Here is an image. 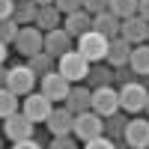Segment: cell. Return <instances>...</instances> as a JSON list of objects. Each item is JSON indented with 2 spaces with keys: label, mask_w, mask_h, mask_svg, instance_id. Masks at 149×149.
I'll return each instance as SVG.
<instances>
[{
  "label": "cell",
  "mask_w": 149,
  "mask_h": 149,
  "mask_svg": "<svg viewBox=\"0 0 149 149\" xmlns=\"http://www.w3.org/2000/svg\"><path fill=\"white\" fill-rule=\"evenodd\" d=\"M90 60H86L78 48H72V51H66L63 57L57 60V72L63 74L66 81H72V84H81V81H86V72H90Z\"/></svg>",
  "instance_id": "obj_1"
},
{
  "label": "cell",
  "mask_w": 149,
  "mask_h": 149,
  "mask_svg": "<svg viewBox=\"0 0 149 149\" xmlns=\"http://www.w3.org/2000/svg\"><path fill=\"white\" fill-rule=\"evenodd\" d=\"M72 134H74L81 143H86L90 137H95V134H104V116L95 113L93 107H90V110H81V113H74Z\"/></svg>",
  "instance_id": "obj_2"
},
{
  "label": "cell",
  "mask_w": 149,
  "mask_h": 149,
  "mask_svg": "<svg viewBox=\"0 0 149 149\" xmlns=\"http://www.w3.org/2000/svg\"><path fill=\"white\" fill-rule=\"evenodd\" d=\"M146 98H149V90L143 86V81H131V84L119 86V107L125 113H143Z\"/></svg>",
  "instance_id": "obj_3"
},
{
  "label": "cell",
  "mask_w": 149,
  "mask_h": 149,
  "mask_svg": "<svg viewBox=\"0 0 149 149\" xmlns=\"http://www.w3.org/2000/svg\"><path fill=\"white\" fill-rule=\"evenodd\" d=\"M15 51L24 54V57H33V54H39L45 51V30L42 27H36V24H24V27L18 30L15 36Z\"/></svg>",
  "instance_id": "obj_4"
},
{
  "label": "cell",
  "mask_w": 149,
  "mask_h": 149,
  "mask_svg": "<svg viewBox=\"0 0 149 149\" xmlns=\"http://www.w3.org/2000/svg\"><path fill=\"white\" fill-rule=\"evenodd\" d=\"M107 36H102L98 30H86L78 36V51L90 60V63H104V54H107Z\"/></svg>",
  "instance_id": "obj_5"
},
{
  "label": "cell",
  "mask_w": 149,
  "mask_h": 149,
  "mask_svg": "<svg viewBox=\"0 0 149 149\" xmlns=\"http://www.w3.org/2000/svg\"><path fill=\"white\" fill-rule=\"evenodd\" d=\"M93 110L102 116H110L119 110V86L113 84H104V86H95L93 90Z\"/></svg>",
  "instance_id": "obj_6"
},
{
  "label": "cell",
  "mask_w": 149,
  "mask_h": 149,
  "mask_svg": "<svg viewBox=\"0 0 149 149\" xmlns=\"http://www.w3.org/2000/svg\"><path fill=\"white\" fill-rule=\"evenodd\" d=\"M33 125H36V122L24 113V110H21V113L15 110V113H9L3 119V137L12 140V143L21 140V137H33Z\"/></svg>",
  "instance_id": "obj_7"
},
{
  "label": "cell",
  "mask_w": 149,
  "mask_h": 149,
  "mask_svg": "<svg viewBox=\"0 0 149 149\" xmlns=\"http://www.w3.org/2000/svg\"><path fill=\"white\" fill-rule=\"evenodd\" d=\"M51 110H54V102H51L42 90L24 95V113H27L33 122H45L48 116H51Z\"/></svg>",
  "instance_id": "obj_8"
},
{
  "label": "cell",
  "mask_w": 149,
  "mask_h": 149,
  "mask_svg": "<svg viewBox=\"0 0 149 149\" xmlns=\"http://www.w3.org/2000/svg\"><path fill=\"white\" fill-rule=\"evenodd\" d=\"M39 90L51 98V102H66V95L72 90V81H66L63 74L54 69V72H48L45 78H39Z\"/></svg>",
  "instance_id": "obj_9"
},
{
  "label": "cell",
  "mask_w": 149,
  "mask_h": 149,
  "mask_svg": "<svg viewBox=\"0 0 149 149\" xmlns=\"http://www.w3.org/2000/svg\"><path fill=\"white\" fill-rule=\"evenodd\" d=\"M36 74H33V69L30 66H9V81H6V86L12 93H18V95H27V93H33L36 90Z\"/></svg>",
  "instance_id": "obj_10"
},
{
  "label": "cell",
  "mask_w": 149,
  "mask_h": 149,
  "mask_svg": "<svg viewBox=\"0 0 149 149\" xmlns=\"http://www.w3.org/2000/svg\"><path fill=\"white\" fill-rule=\"evenodd\" d=\"M74 48V36L66 30V27H54V30H45V51L51 57H63L66 51Z\"/></svg>",
  "instance_id": "obj_11"
},
{
  "label": "cell",
  "mask_w": 149,
  "mask_h": 149,
  "mask_svg": "<svg viewBox=\"0 0 149 149\" xmlns=\"http://www.w3.org/2000/svg\"><path fill=\"white\" fill-rule=\"evenodd\" d=\"M119 36L131 45H140V42H149V21L143 15H128L122 18V27H119Z\"/></svg>",
  "instance_id": "obj_12"
},
{
  "label": "cell",
  "mask_w": 149,
  "mask_h": 149,
  "mask_svg": "<svg viewBox=\"0 0 149 149\" xmlns=\"http://www.w3.org/2000/svg\"><path fill=\"white\" fill-rule=\"evenodd\" d=\"M125 146H131V149H146L149 146V119L146 116H131L128 119Z\"/></svg>",
  "instance_id": "obj_13"
},
{
  "label": "cell",
  "mask_w": 149,
  "mask_h": 149,
  "mask_svg": "<svg viewBox=\"0 0 149 149\" xmlns=\"http://www.w3.org/2000/svg\"><path fill=\"white\" fill-rule=\"evenodd\" d=\"M125 128H128V113H125L122 107L116 110V113L104 116V134H107L116 146H125Z\"/></svg>",
  "instance_id": "obj_14"
},
{
  "label": "cell",
  "mask_w": 149,
  "mask_h": 149,
  "mask_svg": "<svg viewBox=\"0 0 149 149\" xmlns=\"http://www.w3.org/2000/svg\"><path fill=\"white\" fill-rule=\"evenodd\" d=\"M45 125L48 131H51V137L54 134H72V125H74V113L63 104V107H54L51 110V116L45 119Z\"/></svg>",
  "instance_id": "obj_15"
},
{
  "label": "cell",
  "mask_w": 149,
  "mask_h": 149,
  "mask_svg": "<svg viewBox=\"0 0 149 149\" xmlns=\"http://www.w3.org/2000/svg\"><path fill=\"white\" fill-rule=\"evenodd\" d=\"M119 27H122V18L113 15L110 9H102L93 15V30H98L102 36H107V39H113V36H119Z\"/></svg>",
  "instance_id": "obj_16"
},
{
  "label": "cell",
  "mask_w": 149,
  "mask_h": 149,
  "mask_svg": "<svg viewBox=\"0 0 149 149\" xmlns=\"http://www.w3.org/2000/svg\"><path fill=\"white\" fill-rule=\"evenodd\" d=\"M131 42H125L122 36H113V39L107 42V54H104V63L110 66H125L128 63V57H131Z\"/></svg>",
  "instance_id": "obj_17"
},
{
  "label": "cell",
  "mask_w": 149,
  "mask_h": 149,
  "mask_svg": "<svg viewBox=\"0 0 149 149\" xmlns=\"http://www.w3.org/2000/svg\"><path fill=\"white\" fill-rule=\"evenodd\" d=\"M63 27L78 39L81 33H86V30H93V12H86V9H74V12H69V15H63Z\"/></svg>",
  "instance_id": "obj_18"
},
{
  "label": "cell",
  "mask_w": 149,
  "mask_h": 149,
  "mask_svg": "<svg viewBox=\"0 0 149 149\" xmlns=\"http://www.w3.org/2000/svg\"><path fill=\"white\" fill-rule=\"evenodd\" d=\"M63 104H66V107L72 110V113H81V110H90V107H93V90H90V86H72Z\"/></svg>",
  "instance_id": "obj_19"
},
{
  "label": "cell",
  "mask_w": 149,
  "mask_h": 149,
  "mask_svg": "<svg viewBox=\"0 0 149 149\" xmlns=\"http://www.w3.org/2000/svg\"><path fill=\"white\" fill-rule=\"evenodd\" d=\"M36 27H42V30L63 27V12H60V6H57V3H45V6H39V15H36Z\"/></svg>",
  "instance_id": "obj_20"
},
{
  "label": "cell",
  "mask_w": 149,
  "mask_h": 149,
  "mask_svg": "<svg viewBox=\"0 0 149 149\" xmlns=\"http://www.w3.org/2000/svg\"><path fill=\"white\" fill-rule=\"evenodd\" d=\"M90 90H95V86H104V84H113V66L110 63H93L90 72H86V81H84Z\"/></svg>",
  "instance_id": "obj_21"
},
{
  "label": "cell",
  "mask_w": 149,
  "mask_h": 149,
  "mask_svg": "<svg viewBox=\"0 0 149 149\" xmlns=\"http://www.w3.org/2000/svg\"><path fill=\"white\" fill-rule=\"evenodd\" d=\"M128 66L134 69L143 78V74H149V42H140L131 48V57H128Z\"/></svg>",
  "instance_id": "obj_22"
},
{
  "label": "cell",
  "mask_w": 149,
  "mask_h": 149,
  "mask_svg": "<svg viewBox=\"0 0 149 149\" xmlns=\"http://www.w3.org/2000/svg\"><path fill=\"white\" fill-rule=\"evenodd\" d=\"M36 15H39V3H36V0H15L12 18H15L21 27L24 24H36Z\"/></svg>",
  "instance_id": "obj_23"
},
{
  "label": "cell",
  "mask_w": 149,
  "mask_h": 149,
  "mask_svg": "<svg viewBox=\"0 0 149 149\" xmlns=\"http://www.w3.org/2000/svg\"><path fill=\"white\" fill-rule=\"evenodd\" d=\"M54 63H57V57H51L48 51H39V54L27 57V66L33 69V74H36V78H45L48 72H54V69H57Z\"/></svg>",
  "instance_id": "obj_24"
},
{
  "label": "cell",
  "mask_w": 149,
  "mask_h": 149,
  "mask_svg": "<svg viewBox=\"0 0 149 149\" xmlns=\"http://www.w3.org/2000/svg\"><path fill=\"white\" fill-rule=\"evenodd\" d=\"M18 93H12L9 86H0V119H6L9 113H15L18 110Z\"/></svg>",
  "instance_id": "obj_25"
},
{
  "label": "cell",
  "mask_w": 149,
  "mask_h": 149,
  "mask_svg": "<svg viewBox=\"0 0 149 149\" xmlns=\"http://www.w3.org/2000/svg\"><path fill=\"white\" fill-rule=\"evenodd\" d=\"M107 9L119 18H128V15H137V0H110Z\"/></svg>",
  "instance_id": "obj_26"
},
{
  "label": "cell",
  "mask_w": 149,
  "mask_h": 149,
  "mask_svg": "<svg viewBox=\"0 0 149 149\" xmlns=\"http://www.w3.org/2000/svg\"><path fill=\"white\" fill-rule=\"evenodd\" d=\"M131 81H143V78H140V74L134 72L128 63H125V66H113V84H116V86H122V84H131Z\"/></svg>",
  "instance_id": "obj_27"
},
{
  "label": "cell",
  "mask_w": 149,
  "mask_h": 149,
  "mask_svg": "<svg viewBox=\"0 0 149 149\" xmlns=\"http://www.w3.org/2000/svg\"><path fill=\"white\" fill-rule=\"evenodd\" d=\"M18 30H21V24H18L15 18H3V21H0V39H3L6 45H9V42H15Z\"/></svg>",
  "instance_id": "obj_28"
},
{
  "label": "cell",
  "mask_w": 149,
  "mask_h": 149,
  "mask_svg": "<svg viewBox=\"0 0 149 149\" xmlns=\"http://www.w3.org/2000/svg\"><path fill=\"white\" fill-rule=\"evenodd\" d=\"M51 146L54 149H74V146H78V137H74V134H54Z\"/></svg>",
  "instance_id": "obj_29"
},
{
  "label": "cell",
  "mask_w": 149,
  "mask_h": 149,
  "mask_svg": "<svg viewBox=\"0 0 149 149\" xmlns=\"http://www.w3.org/2000/svg\"><path fill=\"white\" fill-rule=\"evenodd\" d=\"M84 146H86V149H110V146H116V143L110 140L107 134H95V137H90Z\"/></svg>",
  "instance_id": "obj_30"
},
{
  "label": "cell",
  "mask_w": 149,
  "mask_h": 149,
  "mask_svg": "<svg viewBox=\"0 0 149 149\" xmlns=\"http://www.w3.org/2000/svg\"><path fill=\"white\" fill-rule=\"evenodd\" d=\"M54 3L60 6L63 15H69V12H74V9H84V0H54Z\"/></svg>",
  "instance_id": "obj_31"
},
{
  "label": "cell",
  "mask_w": 149,
  "mask_h": 149,
  "mask_svg": "<svg viewBox=\"0 0 149 149\" xmlns=\"http://www.w3.org/2000/svg\"><path fill=\"white\" fill-rule=\"evenodd\" d=\"M107 3H110V0H84V9H86V12H93V15H95V12L107 9Z\"/></svg>",
  "instance_id": "obj_32"
},
{
  "label": "cell",
  "mask_w": 149,
  "mask_h": 149,
  "mask_svg": "<svg viewBox=\"0 0 149 149\" xmlns=\"http://www.w3.org/2000/svg\"><path fill=\"white\" fill-rule=\"evenodd\" d=\"M12 12H15V0H0V21L12 18Z\"/></svg>",
  "instance_id": "obj_33"
},
{
  "label": "cell",
  "mask_w": 149,
  "mask_h": 149,
  "mask_svg": "<svg viewBox=\"0 0 149 149\" xmlns=\"http://www.w3.org/2000/svg\"><path fill=\"white\" fill-rule=\"evenodd\" d=\"M12 146H15V149H36V146H39V140H33V137H21V140L12 143Z\"/></svg>",
  "instance_id": "obj_34"
},
{
  "label": "cell",
  "mask_w": 149,
  "mask_h": 149,
  "mask_svg": "<svg viewBox=\"0 0 149 149\" xmlns=\"http://www.w3.org/2000/svg\"><path fill=\"white\" fill-rule=\"evenodd\" d=\"M137 15H143L149 21V0H137Z\"/></svg>",
  "instance_id": "obj_35"
},
{
  "label": "cell",
  "mask_w": 149,
  "mask_h": 149,
  "mask_svg": "<svg viewBox=\"0 0 149 149\" xmlns=\"http://www.w3.org/2000/svg\"><path fill=\"white\" fill-rule=\"evenodd\" d=\"M6 81H9V69L6 63H0V86H6Z\"/></svg>",
  "instance_id": "obj_36"
},
{
  "label": "cell",
  "mask_w": 149,
  "mask_h": 149,
  "mask_svg": "<svg viewBox=\"0 0 149 149\" xmlns=\"http://www.w3.org/2000/svg\"><path fill=\"white\" fill-rule=\"evenodd\" d=\"M6 57H9V45L0 39V63H6Z\"/></svg>",
  "instance_id": "obj_37"
},
{
  "label": "cell",
  "mask_w": 149,
  "mask_h": 149,
  "mask_svg": "<svg viewBox=\"0 0 149 149\" xmlns=\"http://www.w3.org/2000/svg\"><path fill=\"white\" fill-rule=\"evenodd\" d=\"M143 86H146V90H149V74H143Z\"/></svg>",
  "instance_id": "obj_38"
},
{
  "label": "cell",
  "mask_w": 149,
  "mask_h": 149,
  "mask_svg": "<svg viewBox=\"0 0 149 149\" xmlns=\"http://www.w3.org/2000/svg\"><path fill=\"white\" fill-rule=\"evenodd\" d=\"M36 3H39V6H45V3H54V0H36Z\"/></svg>",
  "instance_id": "obj_39"
},
{
  "label": "cell",
  "mask_w": 149,
  "mask_h": 149,
  "mask_svg": "<svg viewBox=\"0 0 149 149\" xmlns=\"http://www.w3.org/2000/svg\"><path fill=\"white\" fill-rule=\"evenodd\" d=\"M143 113H149V98H146V110H143Z\"/></svg>",
  "instance_id": "obj_40"
},
{
  "label": "cell",
  "mask_w": 149,
  "mask_h": 149,
  "mask_svg": "<svg viewBox=\"0 0 149 149\" xmlns=\"http://www.w3.org/2000/svg\"><path fill=\"white\" fill-rule=\"evenodd\" d=\"M0 146H3V134H0Z\"/></svg>",
  "instance_id": "obj_41"
}]
</instances>
